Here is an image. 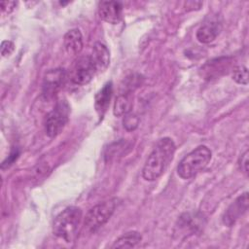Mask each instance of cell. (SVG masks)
Wrapping results in <instances>:
<instances>
[{"instance_id":"14","label":"cell","mask_w":249,"mask_h":249,"mask_svg":"<svg viewBox=\"0 0 249 249\" xmlns=\"http://www.w3.org/2000/svg\"><path fill=\"white\" fill-rule=\"evenodd\" d=\"M63 45L66 53L70 55H77L83 50V35L77 28L67 31L64 35Z\"/></svg>"},{"instance_id":"11","label":"cell","mask_w":249,"mask_h":249,"mask_svg":"<svg viewBox=\"0 0 249 249\" xmlns=\"http://www.w3.org/2000/svg\"><path fill=\"white\" fill-rule=\"evenodd\" d=\"M203 218L197 213H185L179 220L176 228H178V234L184 235L193 234L201 229Z\"/></svg>"},{"instance_id":"23","label":"cell","mask_w":249,"mask_h":249,"mask_svg":"<svg viewBox=\"0 0 249 249\" xmlns=\"http://www.w3.org/2000/svg\"><path fill=\"white\" fill-rule=\"evenodd\" d=\"M18 157V151L17 150V149H15V150H13L12 152H11V154H10V156L2 162V168H4V167H8L9 165H11L16 160H17V158Z\"/></svg>"},{"instance_id":"1","label":"cell","mask_w":249,"mask_h":249,"mask_svg":"<svg viewBox=\"0 0 249 249\" xmlns=\"http://www.w3.org/2000/svg\"><path fill=\"white\" fill-rule=\"evenodd\" d=\"M176 146L169 137L160 138L149 155L143 169L142 176L146 181H154L164 172L172 160Z\"/></svg>"},{"instance_id":"3","label":"cell","mask_w":249,"mask_h":249,"mask_svg":"<svg viewBox=\"0 0 249 249\" xmlns=\"http://www.w3.org/2000/svg\"><path fill=\"white\" fill-rule=\"evenodd\" d=\"M211 151L201 145L185 156L177 166V173L182 179H191L203 170L211 160Z\"/></svg>"},{"instance_id":"21","label":"cell","mask_w":249,"mask_h":249,"mask_svg":"<svg viewBox=\"0 0 249 249\" xmlns=\"http://www.w3.org/2000/svg\"><path fill=\"white\" fill-rule=\"evenodd\" d=\"M248 162H249V160H248V151H245V152L241 155L238 163H239L240 169H241L244 173H246V174H248Z\"/></svg>"},{"instance_id":"8","label":"cell","mask_w":249,"mask_h":249,"mask_svg":"<svg viewBox=\"0 0 249 249\" xmlns=\"http://www.w3.org/2000/svg\"><path fill=\"white\" fill-rule=\"evenodd\" d=\"M248 193L237 196L227 208L223 215V223L227 227L233 226L248 209Z\"/></svg>"},{"instance_id":"15","label":"cell","mask_w":249,"mask_h":249,"mask_svg":"<svg viewBox=\"0 0 249 249\" xmlns=\"http://www.w3.org/2000/svg\"><path fill=\"white\" fill-rule=\"evenodd\" d=\"M113 94V85L112 82L106 83L102 89H99V91L95 94L94 97V108L96 110V113L99 117H103L105 112L107 111L110 100Z\"/></svg>"},{"instance_id":"19","label":"cell","mask_w":249,"mask_h":249,"mask_svg":"<svg viewBox=\"0 0 249 249\" xmlns=\"http://www.w3.org/2000/svg\"><path fill=\"white\" fill-rule=\"evenodd\" d=\"M139 117L133 113H128L125 116H124V121H123V124L124 127L127 130V131H132L134 129L137 128L138 124H139Z\"/></svg>"},{"instance_id":"13","label":"cell","mask_w":249,"mask_h":249,"mask_svg":"<svg viewBox=\"0 0 249 249\" xmlns=\"http://www.w3.org/2000/svg\"><path fill=\"white\" fill-rule=\"evenodd\" d=\"M90 59L96 72H103L107 69L110 63V52L108 48L100 43L96 42L92 48Z\"/></svg>"},{"instance_id":"5","label":"cell","mask_w":249,"mask_h":249,"mask_svg":"<svg viewBox=\"0 0 249 249\" xmlns=\"http://www.w3.org/2000/svg\"><path fill=\"white\" fill-rule=\"evenodd\" d=\"M70 111V105L66 100L56 102L45 120V131L49 137H55L63 130L69 120Z\"/></svg>"},{"instance_id":"20","label":"cell","mask_w":249,"mask_h":249,"mask_svg":"<svg viewBox=\"0 0 249 249\" xmlns=\"http://www.w3.org/2000/svg\"><path fill=\"white\" fill-rule=\"evenodd\" d=\"M1 54L2 56H9L13 53L14 50H15V45L12 41L9 40H5L1 43Z\"/></svg>"},{"instance_id":"4","label":"cell","mask_w":249,"mask_h":249,"mask_svg":"<svg viewBox=\"0 0 249 249\" xmlns=\"http://www.w3.org/2000/svg\"><path fill=\"white\" fill-rule=\"evenodd\" d=\"M118 204L117 198H111L106 201L100 202L91 207L84 221V226L87 231L92 233L105 225L113 215Z\"/></svg>"},{"instance_id":"22","label":"cell","mask_w":249,"mask_h":249,"mask_svg":"<svg viewBox=\"0 0 249 249\" xmlns=\"http://www.w3.org/2000/svg\"><path fill=\"white\" fill-rule=\"evenodd\" d=\"M0 6H1V10H2L3 13L10 14L16 8L17 2H15V1H3V2L0 3Z\"/></svg>"},{"instance_id":"16","label":"cell","mask_w":249,"mask_h":249,"mask_svg":"<svg viewBox=\"0 0 249 249\" xmlns=\"http://www.w3.org/2000/svg\"><path fill=\"white\" fill-rule=\"evenodd\" d=\"M132 108V97L130 93H121L114 103V115L116 117H123L130 113Z\"/></svg>"},{"instance_id":"12","label":"cell","mask_w":249,"mask_h":249,"mask_svg":"<svg viewBox=\"0 0 249 249\" xmlns=\"http://www.w3.org/2000/svg\"><path fill=\"white\" fill-rule=\"evenodd\" d=\"M222 31V23L218 18H209L196 31V39L202 44L214 41Z\"/></svg>"},{"instance_id":"10","label":"cell","mask_w":249,"mask_h":249,"mask_svg":"<svg viewBox=\"0 0 249 249\" xmlns=\"http://www.w3.org/2000/svg\"><path fill=\"white\" fill-rule=\"evenodd\" d=\"M98 15L102 20L117 24L123 18V5L118 1H102L98 6Z\"/></svg>"},{"instance_id":"17","label":"cell","mask_w":249,"mask_h":249,"mask_svg":"<svg viewBox=\"0 0 249 249\" xmlns=\"http://www.w3.org/2000/svg\"><path fill=\"white\" fill-rule=\"evenodd\" d=\"M142 239L138 231H128L120 236L112 245V248H132L135 247Z\"/></svg>"},{"instance_id":"9","label":"cell","mask_w":249,"mask_h":249,"mask_svg":"<svg viewBox=\"0 0 249 249\" xmlns=\"http://www.w3.org/2000/svg\"><path fill=\"white\" fill-rule=\"evenodd\" d=\"M232 66V59L231 57H219L207 61L201 68V76L205 80H212L219 78L221 75L227 74Z\"/></svg>"},{"instance_id":"7","label":"cell","mask_w":249,"mask_h":249,"mask_svg":"<svg viewBox=\"0 0 249 249\" xmlns=\"http://www.w3.org/2000/svg\"><path fill=\"white\" fill-rule=\"evenodd\" d=\"M67 77V72L63 68L51 69L46 72L42 87L43 96L46 99L54 97L59 89L63 87Z\"/></svg>"},{"instance_id":"6","label":"cell","mask_w":249,"mask_h":249,"mask_svg":"<svg viewBox=\"0 0 249 249\" xmlns=\"http://www.w3.org/2000/svg\"><path fill=\"white\" fill-rule=\"evenodd\" d=\"M95 73L96 71L90 59V55H84L74 61L69 71L68 78L75 85L85 86L92 80Z\"/></svg>"},{"instance_id":"2","label":"cell","mask_w":249,"mask_h":249,"mask_svg":"<svg viewBox=\"0 0 249 249\" xmlns=\"http://www.w3.org/2000/svg\"><path fill=\"white\" fill-rule=\"evenodd\" d=\"M83 218L82 210L76 206H69L62 210L54 219L53 232L65 242L76 239Z\"/></svg>"},{"instance_id":"18","label":"cell","mask_w":249,"mask_h":249,"mask_svg":"<svg viewBox=\"0 0 249 249\" xmlns=\"http://www.w3.org/2000/svg\"><path fill=\"white\" fill-rule=\"evenodd\" d=\"M232 79L240 85L246 86L248 84V69L247 67L241 65L236 66L232 70Z\"/></svg>"}]
</instances>
